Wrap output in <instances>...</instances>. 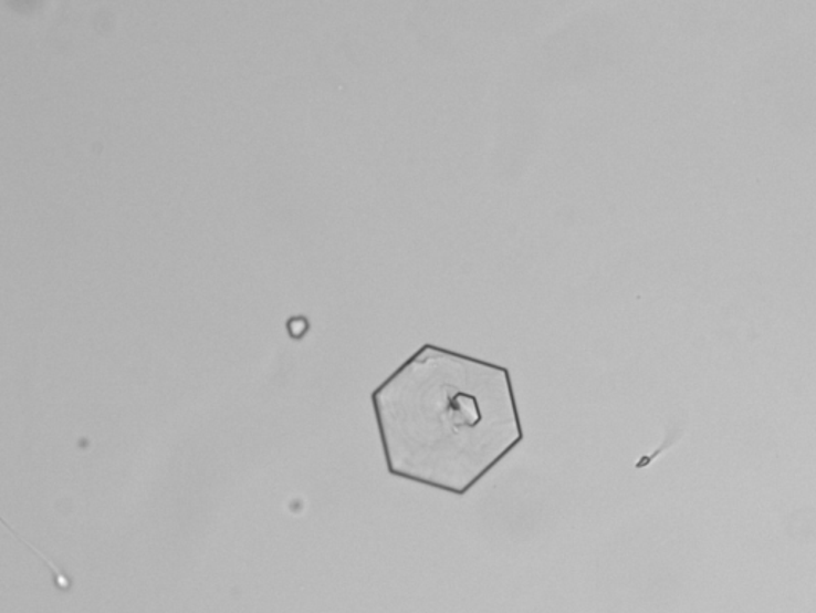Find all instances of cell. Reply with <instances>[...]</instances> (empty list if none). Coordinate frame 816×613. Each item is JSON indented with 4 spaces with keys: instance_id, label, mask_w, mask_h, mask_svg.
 I'll list each match as a JSON object with an SVG mask.
<instances>
[{
    "instance_id": "6da1fadb",
    "label": "cell",
    "mask_w": 816,
    "mask_h": 613,
    "mask_svg": "<svg viewBox=\"0 0 816 613\" xmlns=\"http://www.w3.org/2000/svg\"><path fill=\"white\" fill-rule=\"evenodd\" d=\"M386 467L464 496L523 441L508 367L422 345L372 393Z\"/></svg>"
}]
</instances>
